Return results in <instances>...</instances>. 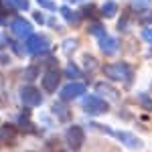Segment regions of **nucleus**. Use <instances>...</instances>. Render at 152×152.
<instances>
[{
    "instance_id": "1",
    "label": "nucleus",
    "mask_w": 152,
    "mask_h": 152,
    "mask_svg": "<svg viewBox=\"0 0 152 152\" xmlns=\"http://www.w3.org/2000/svg\"><path fill=\"white\" fill-rule=\"evenodd\" d=\"M104 75L107 79H112V81L130 83L134 71H132V67L128 63H107V65H104Z\"/></svg>"
},
{
    "instance_id": "2",
    "label": "nucleus",
    "mask_w": 152,
    "mask_h": 152,
    "mask_svg": "<svg viewBox=\"0 0 152 152\" xmlns=\"http://www.w3.org/2000/svg\"><path fill=\"white\" fill-rule=\"evenodd\" d=\"M83 112L89 116H102L107 112V104H105V99L97 97V95H87L83 102Z\"/></svg>"
},
{
    "instance_id": "3",
    "label": "nucleus",
    "mask_w": 152,
    "mask_h": 152,
    "mask_svg": "<svg viewBox=\"0 0 152 152\" xmlns=\"http://www.w3.org/2000/svg\"><path fill=\"white\" fill-rule=\"evenodd\" d=\"M65 140H67L71 150L77 152V150H81V146H83L85 132H83L81 126H71V128H67V132H65Z\"/></svg>"
},
{
    "instance_id": "4",
    "label": "nucleus",
    "mask_w": 152,
    "mask_h": 152,
    "mask_svg": "<svg viewBox=\"0 0 152 152\" xmlns=\"http://www.w3.org/2000/svg\"><path fill=\"white\" fill-rule=\"evenodd\" d=\"M20 102H23L26 107H37V105L43 104V94L33 87V85H26L20 89Z\"/></svg>"
},
{
    "instance_id": "5",
    "label": "nucleus",
    "mask_w": 152,
    "mask_h": 152,
    "mask_svg": "<svg viewBox=\"0 0 152 152\" xmlns=\"http://www.w3.org/2000/svg\"><path fill=\"white\" fill-rule=\"evenodd\" d=\"M49 47H51V43H49L47 37H43V35H31L26 39V51L33 53V55L45 53V51H49Z\"/></svg>"
},
{
    "instance_id": "6",
    "label": "nucleus",
    "mask_w": 152,
    "mask_h": 152,
    "mask_svg": "<svg viewBox=\"0 0 152 152\" xmlns=\"http://www.w3.org/2000/svg\"><path fill=\"white\" fill-rule=\"evenodd\" d=\"M85 94V85L79 81H73V83H67L61 91H59V97L63 99V102H73V99H77V97H81Z\"/></svg>"
},
{
    "instance_id": "7",
    "label": "nucleus",
    "mask_w": 152,
    "mask_h": 152,
    "mask_svg": "<svg viewBox=\"0 0 152 152\" xmlns=\"http://www.w3.org/2000/svg\"><path fill=\"white\" fill-rule=\"evenodd\" d=\"M104 132H105V134L116 136V138L122 142V144H126V146H128V148H132V150H138V148H142V140L138 138V136L130 134V132H114V130H110V128H104Z\"/></svg>"
},
{
    "instance_id": "8",
    "label": "nucleus",
    "mask_w": 152,
    "mask_h": 152,
    "mask_svg": "<svg viewBox=\"0 0 152 152\" xmlns=\"http://www.w3.org/2000/svg\"><path fill=\"white\" fill-rule=\"evenodd\" d=\"M10 31H12V35L18 37V39H28V37L33 35V24L18 16V18H12Z\"/></svg>"
},
{
    "instance_id": "9",
    "label": "nucleus",
    "mask_w": 152,
    "mask_h": 152,
    "mask_svg": "<svg viewBox=\"0 0 152 152\" xmlns=\"http://www.w3.org/2000/svg\"><path fill=\"white\" fill-rule=\"evenodd\" d=\"M59 81H61V73H59L57 69H51V71H47V73L43 75L41 85H43V89H45V91L53 94V91L59 87Z\"/></svg>"
},
{
    "instance_id": "10",
    "label": "nucleus",
    "mask_w": 152,
    "mask_h": 152,
    "mask_svg": "<svg viewBox=\"0 0 152 152\" xmlns=\"http://www.w3.org/2000/svg\"><path fill=\"white\" fill-rule=\"evenodd\" d=\"M95 91L99 95H104V97H107V99H120V94H118V89L116 87H112L110 83H105V81H97L95 83Z\"/></svg>"
},
{
    "instance_id": "11",
    "label": "nucleus",
    "mask_w": 152,
    "mask_h": 152,
    "mask_svg": "<svg viewBox=\"0 0 152 152\" xmlns=\"http://www.w3.org/2000/svg\"><path fill=\"white\" fill-rule=\"evenodd\" d=\"M99 49H102V53L104 55H114L118 51V41L114 39V37H102L99 39Z\"/></svg>"
},
{
    "instance_id": "12",
    "label": "nucleus",
    "mask_w": 152,
    "mask_h": 152,
    "mask_svg": "<svg viewBox=\"0 0 152 152\" xmlns=\"http://www.w3.org/2000/svg\"><path fill=\"white\" fill-rule=\"evenodd\" d=\"M61 10V14H63V18L67 20V23H71L73 26H77V24L81 23V14H77L75 10H71L69 6H63V8H59Z\"/></svg>"
},
{
    "instance_id": "13",
    "label": "nucleus",
    "mask_w": 152,
    "mask_h": 152,
    "mask_svg": "<svg viewBox=\"0 0 152 152\" xmlns=\"http://www.w3.org/2000/svg\"><path fill=\"white\" fill-rule=\"evenodd\" d=\"M53 114H55L61 122H69L71 120V110L65 107L63 104H53Z\"/></svg>"
},
{
    "instance_id": "14",
    "label": "nucleus",
    "mask_w": 152,
    "mask_h": 152,
    "mask_svg": "<svg viewBox=\"0 0 152 152\" xmlns=\"http://www.w3.org/2000/svg\"><path fill=\"white\" fill-rule=\"evenodd\" d=\"M102 14H104L105 18H112V16H116V12H118V4L114 2V0H107L104 6H102Z\"/></svg>"
},
{
    "instance_id": "15",
    "label": "nucleus",
    "mask_w": 152,
    "mask_h": 152,
    "mask_svg": "<svg viewBox=\"0 0 152 152\" xmlns=\"http://www.w3.org/2000/svg\"><path fill=\"white\" fill-rule=\"evenodd\" d=\"M132 8L136 12H146L152 8V0H132Z\"/></svg>"
},
{
    "instance_id": "16",
    "label": "nucleus",
    "mask_w": 152,
    "mask_h": 152,
    "mask_svg": "<svg viewBox=\"0 0 152 152\" xmlns=\"http://www.w3.org/2000/svg\"><path fill=\"white\" fill-rule=\"evenodd\" d=\"M65 73H67V77H71V79H77V77H81V75H83L81 71H79V67H77L73 61L65 67Z\"/></svg>"
},
{
    "instance_id": "17",
    "label": "nucleus",
    "mask_w": 152,
    "mask_h": 152,
    "mask_svg": "<svg viewBox=\"0 0 152 152\" xmlns=\"http://www.w3.org/2000/svg\"><path fill=\"white\" fill-rule=\"evenodd\" d=\"M138 102L142 104V107H144V110L152 112V97H148L146 94H140V95H138Z\"/></svg>"
},
{
    "instance_id": "18",
    "label": "nucleus",
    "mask_w": 152,
    "mask_h": 152,
    "mask_svg": "<svg viewBox=\"0 0 152 152\" xmlns=\"http://www.w3.org/2000/svg\"><path fill=\"white\" fill-rule=\"evenodd\" d=\"M89 33L102 39V37H105V28L102 26V24H97V23H95V24H91V26H89Z\"/></svg>"
},
{
    "instance_id": "19",
    "label": "nucleus",
    "mask_w": 152,
    "mask_h": 152,
    "mask_svg": "<svg viewBox=\"0 0 152 152\" xmlns=\"http://www.w3.org/2000/svg\"><path fill=\"white\" fill-rule=\"evenodd\" d=\"M8 2H10L14 8H18V10H28V6H31L28 0H8Z\"/></svg>"
},
{
    "instance_id": "20",
    "label": "nucleus",
    "mask_w": 152,
    "mask_h": 152,
    "mask_svg": "<svg viewBox=\"0 0 152 152\" xmlns=\"http://www.w3.org/2000/svg\"><path fill=\"white\" fill-rule=\"evenodd\" d=\"M138 20H140V24H144V26L152 24V8H150V10H146V12H142Z\"/></svg>"
},
{
    "instance_id": "21",
    "label": "nucleus",
    "mask_w": 152,
    "mask_h": 152,
    "mask_svg": "<svg viewBox=\"0 0 152 152\" xmlns=\"http://www.w3.org/2000/svg\"><path fill=\"white\" fill-rule=\"evenodd\" d=\"M35 73H39V67H37V65H33V67H28V69H24V77H26V79H28V81H31V79H35L37 75Z\"/></svg>"
},
{
    "instance_id": "22",
    "label": "nucleus",
    "mask_w": 152,
    "mask_h": 152,
    "mask_svg": "<svg viewBox=\"0 0 152 152\" xmlns=\"http://www.w3.org/2000/svg\"><path fill=\"white\" fill-rule=\"evenodd\" d=\"M37 2H39V6H43V8H47V10H59L53 0H37Z\"/></svg>"
},
{
    "instance_id": "23",
    "label": "nucleus",
    "mask_w": 152,
    "mask_h": 152,
    "mask_svg": "<svg viewBox=\"0 0 152 152\" xmlns=\"http://www.w3.org/2000/svg\"><path fill=\"white\" fill-rule=\"evenodd\" d=\"M128 20H130V12L126 10V12H124V16H122V20H120V24H118V28H122V31L128 28Z\"/></svg>"
},
{
    "instance_id": "24",
    "label": "nucleus",
    "mask_w": 152,
    "mask_h": 152,
    "mask_svg": "<svg viewBox=\"0 0 152 152\" xmlns=\"http://www.w3.org/2000/svg\"><path fill=\"white\" fill-rule=\"evenodd\" d=\"M142 39L152 45V28H144V31H142Z\"/></svg>"
},
{
    "instance_id": "25",
    "label": "nucleus",
    "mask_w": 152,
    "mask_h": 152,
    "mask_svg": "<svg viewBox=\"0 0 152 152\" xmlns=\"http://www.w3.org/2000/svg\"><path fill=\"white\" fill-rule=\"evenodd\" d=\"M95 65H97V63H95V59L91 57V55H85V67H87V69H94Z\"/></svg>"
},
{
    "instance_id": "26",
    "label": "nucleus",
    "mask_w": 152,
    "mask_h": 152,
    "mask_svg": "<svg viewBox=\"0 0 152 152\" xmlns=\"http://www.w3.org/2000/svg\"><path fill=\"white\" fill-rule=\"evenodd\" d=\"M75 47H77V41H75V39H71V41H65V51H73Z\"/></svg>"
},
{
    "instance_id": "27",
    "label": "nucleus",
    "mask_w": 152,
    "mask_h": 152,
    "mask_svg": "<svg viewBox=\"0 0 152 152\" xmlns=\"http://www.w3.org/2000/svg\"><path fill=\"white\" fill-rule=\"evenodd\" d=\"M81 10H83V14H85V16H94V14H95V8H94V6H83V8H81Z\"/></svg>"
},
{
    "instance_id": "28",
    "label": "nucleus",
    "mask_w": 152,
    "mask_h": 152,
    "mask_svg": "<svg viewBox=\"0 0 152 152\" xmlns=\"http://www.w3.org/2000/svg\"><path fill=\"white\" fill-rule=\"evenodd\" d=\"M35 18H37V20H39V23H43V20H45V18H43V14H41V12H35Z\"/></svg>"
},
{
    "instance_id": "29",
    "label": "nucleus",
    "mask_w": 152,
    "mask_h": 152,
    "mask_svg": "<svg viewBox=\"0 0 152 152\" xmlns=\"http://www.w3.org/2000/svg\"><path fill=\"white\" fill-rule=\"evenodd\" d=\"M2 20H4V12L0 10V23H2Z\"/></svg>"
}]
</instances>
